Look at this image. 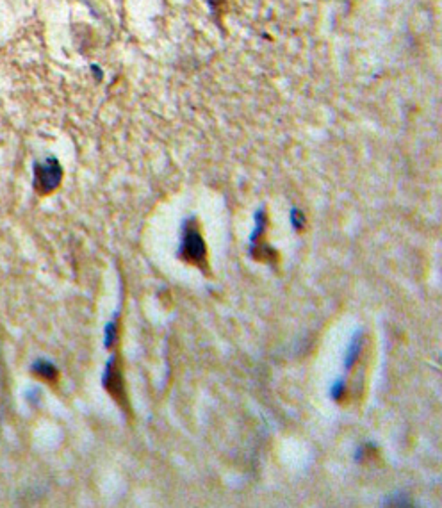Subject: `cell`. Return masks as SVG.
<instances>
[{
    "mask_svg": "<svg viewBox=\"0 0 442 508\" xmlns=\"http://www.w3.org/2000/svg\"><path fill=\"white\" fill-rule=\"evenodd\" d=\"M63 179V168L56 157H47L43 163L34 164V190L41 196L54 193Z\"/></svg>",
    "mask_w": 442,
    "mask_h": 508,
    "instance_id": "cell-1",
    "label": "cell"
},
{
    "mask_svg": "<svg viewBox=\"0 0 442 508\" xmlns=\"http://www.w3.org/2000/svg\"><path fill=\"white\" fill-rule=\"evenodd\" d=\"M181 257L184 258L185 263L193 264V266L205 267V243H203V237L200 236V232L194 227V220L185 223L184 239H182L181 246Z\"/></svg>",
    "mask_w": 442,
    "mask_h": 508,
    "instance_id": "cell-2",
    "label": "cell"
},
{
    "mask_svg": "<svg viewBox=\"0 0 442 508\" xmlns=\"http://www.w3.org/2000/svg\"><path fill=\"white\" fill-rule=\"evenodd\" d=\"M103 387L108 389L109 394H111L123 409H127V392H125L123 376H121L120 366H118V362L114 360V358L109 362L108 373L103 376Z\"/></svg>",
    "mask_w": 442,
    "mask_h": 508,
    "instance_id": "cell-3",
    "label": "cell"
},
{
    "mask_svg": "<svg viewBox=\"0 0 442 508\" xmlns=\"http://www.w3.org/2000/svg\"><path fill=\"white\" fill-rule=\"evenodd\" d=\"M32 375L38 376L39 380H43L47 383H56L57 380V369L52 366L50 362L39 360L32 366Z\"/></svg>",
    "mask_w": 442,
    "mask_h": 508,
    "instance_id": "cell-4",
    "label": "cell"
},
{
    "mask_svg": "<svg viewBox=\"0 0 442 508\" xmlns=\"http://www.w3.org/2000/svg\"><path fill=\"white\" fill-rule=\"evenodd\" d=\"M361 346H362L361 339L353 341L352 348H350V352H348V358H346V367L353 366V362L356 360V357H359V354H361Z\"/></svg>",
    "mask_w": 442,
    "mask_h": 508,
    "instance_id": "cell-5",
    "label": "cell"
},
{
    "mask_svg": "<svg viewBox=\"0 0 442 508\" xmlns=\"http://www.w3.org/2000/svg\"><path fill=\"white\" fill-rule=\"evenodd\" d=\"M291 220H292V225H294V229H301L305 223L303 220V214H301L298 209H292V214H291Z\"/></svg>",
    "mask_w": 442,
    "mask_h": 508,
    "instance_id": "cell-6",
    "label": "cell"
},
{
    "mask_svg": "<svg viewBox=\"0 0 442 508\" xmlns=\"http://www.w3.org/2000/svg\"><path fill=\"white\" fill-rule=\"evenodd\" d=\"M343 392H344V382H337L335 383V387L332 389V396H334L335 400H341V398H343Z\"/></svg>",
    "mask_w": 442,
    "mask_h": 508,
    "instance_id": "cell-7",
    "label": "cell"
},
{
    "mask_svg": "<svg viewBox=\"0 0 442 508\" xmlns=\"http://www.w3.org/2000/svg\"><path fill=\"white\" fill-rule=\"evenodd\" d=\"M223 2H225V0H209V4H210V8H212V9H218L219 6L223 4Z\"/></svg>",
    "mask_w": 442,
    "mask_h": 508,
    "instance_id": "cell-8",
    "label": "cell"
},
{
    "mask_svg": "<svg viewBox=\"0 0 442 508\" xmlns=\"http://www.w3.org/2000/svg\"><path fill=\"white\" fill-rule=\"evenodd\" d=\"M91 68H93V72H94V75H97V79H102V70H100L99 66L93 65V66H91Z\"/></svg>",
    "mask_w": 442,
    "mask_h": 508,
    "instance_id": "cell-9",
    "label": "cell"
}]
</instances>
